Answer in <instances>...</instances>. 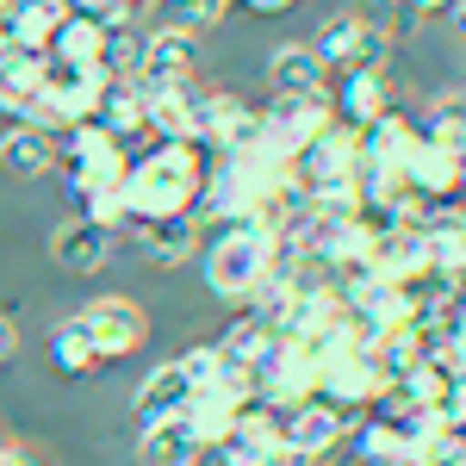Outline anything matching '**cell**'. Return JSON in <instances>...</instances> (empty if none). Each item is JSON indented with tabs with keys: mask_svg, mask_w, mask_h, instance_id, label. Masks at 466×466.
I'll use <instances>...</instances> for the list:
<instances>
[{
	"mask_svg": "<svg viewBox=\"0 0 466 466\" xmlns=\"http://www.w3.org/2000/svg\"><path fill=\"white\" fill-rule=\"evenodd\" d=\"M199 187H206V149L199 144H156V149H144L137 162H125L118 206L131 218V230H144V224L193 218Z\"/></svg>",
	"mask_w": 466,
	"mask_h": 466,
	"instance_id": "cell-1",
	"label": "cell"
},
{
	"mask_svg": "<svg viewBox=\"0 0 466 466\" xmlns=\"http://www.w3.org/2000/svg\"><path fill=\"white\" fill-rule=\"evenodd\" d=\"M274 249H280V237L261 218L212 230V243H206V287L218 299H230V305H249L261 292V280H268V268H274Z\"/></svg>",
	"mask_w": 466,
	"mask_h": 466,
	"instance_id": "cell-2",
	"label": "cell"
},
{
	"mask_svg": "<svg viewBox=\"0 0 466 466\" xmlns=\"http://www.w3.org/2000/svg\"><path fill=\"white\" fill-rule=\"evenodd\" d=\"M311 50H318V63L329 75L342 69H367V75H386V56H392V32H380V25H367L360 13H329L311 37Z\"/></svg>",
	"mask_w": 466,
	"mask_h": 466,
	"instance_id": "cell-3",
	"label": "cell"
},
{
	"mask_svg": "<svg viewBox=\"0 0 466 466\" xmlns=\"http://www.w3.org/2000/svg\"><path fill=\"white\" fill-rule=\"evenodd\" d=\"M386 367L373 349H349V355H336L329 367H318V398L329 410H342V417H355V410H373L380 398H386Z\"/></svg>",
	"mask_w": 466,
	"mask_h": 466,
	"instance_id": "cell-4",
	"label": "cell"
},
{
	"mask_svg": "<svg viewBox=\"0 0 466 466\" xmlns=\"http://www.w3.org/2000/svg\"><path fill=\"white\" fill-rule=\"evenodd\" d=\"M63 175H69L75 199L112 193L125 180V144H112L100 125H75V131H63Z\"/></svg>",
	"mask_w": 466,
	"mask_h": 466,
	"instance_id": "cell-5",
	"label": "cell"
},
{
	"mask_svg": "<svg viewBox=\"0 0 466 466\" xmlns=\"http://www.w3.org/2000/svg\"><path fill=\"white\" fill-rule=\"evenodd\" d=\"M199 75V44L187 32H144V50H137V69L131 81L156 94V87H187Z\"/></svg>",
	"mask_w": 466,
	"mask_h": 466,
	"instance_id": "cell-6",
	"label": "cell"
},
{
	"mask_svg": "<svg viewBox=\"0 0 466 466\" xmlns=\"http://www.w3.org/2000/svg\"><path fill=\"white\" fill-rule=\"evenodd\" d=\"M81 323H87V336H94V355L100 360H125V355H137L144 349V336H149V318L131 305V299H94L87 311H81Z\"/></svg>",
	"mask_w": 466,
	"mask_h": 466,
	"instance_id": "cell-7",
	"label": "cell"
},
{
	"mask_svg": "<svg viewBox=\"0 0 466 466\" xmlns=\"http://www.w3.org/2000/svg\"><path fill=\"white\" fill-rule=\"evenodd\" d=\"M342 435H349V417L329 410L323 398H305V404L280 410V441H287L292 454H305V461H329V448Z\"/></svg>",
	"mask_w": 466,
	"mask_h": 466,
	"instance_id": "cell-8",
	"label": "cell"
},
{
	"mask_svg": "<svg viewBox=\"0 0 466 466\" xmlns=\"http://www.w3.org/2000/svg\"><path fill=\"white\" fill-rule=\"evenodd\" d=\"M360 175V131L355 125H329L323 137L299 149V180L305 187H329V180H355Z\"/></svg>",
	"mask_w": 466,
	"mask_h": 466,
	"instance_id": "cell-9",
	"label": "cell"
},
{
	"mask_svg": "<svg viewBox=\"0 0 466 466\" xmlns=\"http://www.w3.org/2000/svg\"><path fill=\"white\" fill-rule=\"evenodd\" d=\"M404 180H410V193H417L423 206H448V199L461 193V156L430 144V137L417 131V144L404 156Z\"/></svg>",
	"mask_w": 466,
	"mask_h": 466,
	"instance_id": "cell-10",
	"label": "cell"
},
{
	"mask_svg": "<svg viewBox=\"0 0 466 466\" xmlns=\"http://www.w3.org/2000/svg\"><path fill=\"white\" fill-rule=\"evenodd\" d=\"M329 106H336V125L367 131L380 112H392V87H386V75L342 69V75H329Z\"/></svg>",
	"mask_w": 466,
	"mask_h": 466,
	"instance_id": "cell-11",
	"label": "cell"
},
{
	"mask_svg": "<svg viewBox=\"0 0 466 466\" xmlns=\"http://www.w3.org/2000/svg\"><path fill=\"white\" fill-rule=\"evenodd\" d=\"M261 125L292 137V144H311V137H323L336 125V106H329V94H268Z\"/></svg>",
	"mask_w": 466,
	"mask_h": 466,
	"instance_id": "cell-12",
	"label": "cell"
},
{
	"mask_svg": "<svg viewBox=\"0 0 466 466\" xmlns=\"http://www.w3.org/2000/svg\"><path fill=\"white\" fill-rule=\"evenodd\" d=\"M118 249V237L100 230V224H87V218H69V224H56L50 230V261L56 268H69V274H100Z\"/></svg>",
	"mask_w": 466,
	"mask_h": 466,
	"instance_id": "cell-13",
	"label": "cell"
},
{
	"mask_svg": "<svg viewBox=\"0 0 466 466\" xmlns=\"http://www.w3.org/2000/svg\"><path fill=\"white\" fill-rule=\"evenodd\" d=\"M187 404H193V386L180 380L175 360H162V367H149L137 398H131V417H137V430L149 423H168V417H187Z\"/></svg>",
	"mask_w": 466,
	"mask_h": 466,
	"instance_id": "cell-14",
	"label": "cell"
},
{
	"mask_svg": "<svg viewBox=\"0 0 466 466\" xmlns=\"http://www.w3.org/2000/svg\"><path fill=\"white\" fill-rule=\"evenodd\" d=\"M417 230H423V249H430L435 274L466 280V212H461V206H430Z\"/></svg>",
	"mask_w": 466,
	"mask_h": 466,
	"instance_id": "cell-15",
	"label": "cell"
},
{
	"mask_svg": "<svg viewBox=\"0 0 466 466\" xmlns=\"http://www.w3.org/2000/svg\"><path fill=\"white\" fill-rule=\"evenodd\" d=\"M69 13H75L69 0H19L13 13H0L6 19V44L25 50V56H50V37H56V25Z\"/></svg>",
	"mask_w": 466,
	"mask_h": 466,
	"instance_id": "cell-16",
	"label": "cell"
},
{
	"mask_svg": "<svg viewBox=\"0 0 466 466\" xmlns=\"http://www.w3.org/2000/svg\"><path fill=\"white\" fill-rule=\"evenodd\" d=\"M268 94H329V69L311 44H280L268 56Z\"/></svg>",
	"mask_w": 466,
	"mask_h": 466,
	"instance_id": "cell-17",
	"label": "cell"
},
{
	"mask_svg": "<svg viewBox=\"0 0 466 466\" xmlns=\"http://www.w3.org/2000/svg\"><path fill=\"white\" fill-rule=\"evenodd\" d=\"M206 454L199 435L187 430V417H168V423H149L137 430V466H193Z\"/></svg>",
	"mask_w": 466,
	"mask_h": 466,
	"instance_id": "cell-18",
	"label": "cell"
},
{
	"mask_svg": "<svg viewBox=\"0 0 466 466\" xmlns=\"http://www.w3.org/2000/svg\"><path fill=\"white\" fill-rule=\"evenodd\" d=\"M0 168L19 180H37L56 168V137H44V131H32V125H6L0 131Z\"/></svg>",
	"mask_w": 466,
	"mask_h": 466,
	"instance_id": "cell-19",
	"label": "cell"
},
{
	"mask_svg": "<svg viewBox=\"0 0 466 466\" xmlns=\"http://www.w3.org/2000/svg\"><path fill=\"white\" fill-rule=\"evenodd\" d=\"M94 125L106 131L112 144H131V137H144V87H137V81H112Z\"/></svg>",
	"mask_w": 466,
	"mask_h": 466,
	"instance_id": "cell-20",
	"label": "cell"
},
{
	"mask_svg": "<svg viewBox=\"0 0 466 466\" xmlns=\"http://www.w3.org/2000/svg\"><path fill=\"white\" fill-rule=\"evenodd\" d=\"M417 144V125H410V112H380L367 131H360V162H404Z\"/></svg>",
	"mask_w": 466,
	"mask_h": 466,
	"instance_id": "cell-21",
	"label": "cell"
},
{
	"mask_svg": "<svg viewBox=\"0 0 466 466\" xmlns=\"http://www.w3.org/2000/svg\"><path fill=\"white\" fill-rule=\"evenodd\" d=\"M50 360H56L63 373H94V367H100V355H94V336H87L81 311L50 323Z\"/></svg>",
	"mask_w": 466,
	"mask_h": 466,
	"instance_id": "cell-22",
	"label": "cell"
},
{
	"mask_svg": "<svg viewBox=\"0 0 466 466\" xmlns=\"http://www.w3.org/2000/svg\"><path fill=\"white\" fill-rule=\"evenodd\" d=\"M137 249H144V261H156V268H180V261L193 255V218L144 224V230H137Z\"/></svg>",
	"mask_w": 466,
	"mask_h": 466,
	"instance_id": "cell-23",
	"label": "cell"
},
{
	"mask_svg": "<svg viewBox=\"0 0 466 466\" xmlns=\"http://www.w3.org/2000/svg\"><path fill=\"white\" fill-rule=\"evenodd\" d=\"M349 441H355V461L360 466H410V441H404L392 423H380V417H367Z\"/></svg>",
	"mask_w": 466,
	"mask_h": 466,
	"instance_id": "cell-24",
	"label": "cell"
},
{
	"mask_svg": "<svg viewBox=\"0 0 466 466\" xmlns=\"http://www.w3.org/2000/svg\"><path fill=\"white\" fill-rule=\"evenodd\" d=\"M268 342H274V329L255 318V311H243V318L224 329V342H218V360H224V367H237V373H249L255 355H261Z\"/></svg>",
	"mask_w": 466,
	"mask_h": 466,
	"instance_id": "cell-25",
	"label": "cell"
},
{
	"mask_svg": "<svg viewBox=\"0 0 466 466\" xmlns=\"http://www.w3.org/2000/svg\"><path fill=\"white\" fill-rule=\"evenodd\" d=\"M430 144H441V149H454V156H466V106L461 100H435L430 106V118L417 125Z\"/></svg>",
	"mask_w": 466,
	"mask_h": 466,
	"instance_id": "cell-26",
	"label": "cell"
},
{
	"mask_svg": "<svg viewBox=\"0 0 466 466\" xmlns=\"http://www.w3.org/2000/svg\"><path fill=\"white\" fill-rule=\"evenodd\" d=\"M175 367H180V380L193 386V398H199V392H212V386H218V373H224V360H218V342H199V349H187V355H180Z\"/></svg>",
	"mask_w": 466,
	"mask_h": 466,
	"instance_id": "cell-27",
	"label": "cell"
},
{
	"mask_svg": "<svg viewBox=\"0 0 466 466\" xmlns=\"http://www.w3.org/2000/svg\"><path fill=\"white\" fill-rule=\"evenodd\" d=\"M81 218L100 224V230H112V237L131 230V218H125V206H118V187H112V193H81Z\"/></svg>",
	"mask_w": 466,
	"mask_h": 466,
	"instance_id": "cell-28",
	"label": "cell"
},
{
	"mask_svg": "<svg viewBox=\"0 0 466 466\" xmlns=\"http://www.w3.org/2000/svg\"><path fill=\"white\" fill-rule=\"evenodd\" d=\"M243 13H255V19H274V13H292L299 0H237Z\"/></svg>",
	"mask_w": 466,
	"mask_h": 466,
	"instance_id": "cell-29",
	"label": "cell"
},
{
	"mask_svg": "<svg viewBox=\"0 0 466 466\" xmlns=\"http://www.w3.org/2000/svg\"><path fill=\"white\" fill-rule=\"evenodd\" d=\"M13 355H19V323L0 311V360H13Z\"/></svg>",
	"mask_w": 466,
	"mask_h": 466,
	"instance_id": "cell-30",
	"label": "cell"
},
{
	"mask_svg": "<svg viewBox=\"0 0 466 466\" xmlns=\"http://www.w3.org/2000/svg\"><path fill=\"white\" fill-rule=\"evenodd\" d=\"M261 466H305V454H292L287 441H274V448L261 454Z\"/></svg>",
	"mask_w": 466,
	"mask_h": 466,
	"instance_id": "cell-31",
	"label": "cell"
},
{
	"mask_svg": "<svg viewBox=\"0 0 466 466\" xmlns=\"http://www.w3.org/2000/svg\"><path fill=\"white\" fill-rule=\"evenodd\" d=\"M448 32L466 44V0H454V6H448Z\"/></svg>",
	"mask_w": 466,
	"mask_h": 466,
	"instance_id": "cell-32",
	"label": "cell"
},
{
	"mask_svg": "<svg viewBox=\"0 0 466 466\" xmlns=\"http://www.w3.org/2000/svg\"><path fill=\"white\" fill-rule=\"evenodd\" d=\"M218 466H261V454H230V448H218Z\"/></svg>",
	"mask_w": 466,
	"mask_h": 466,
	"instance_id": "cell-33",
	"label": "cell"
},
{
	"mask_svg": "<svg viewBox=\"0 0 466 466\" xmlns=\"http://www.w3.org/2000/svg\"><path fill=\"white\" fill-rule=\"evenodd\" d=\"M404 6H410V13H448L454 0H404Z\"/></svg>",
	"mask_w": 466,
	"mask_h": 466,
	"instance_id": "cell-34",
	"label": "cell"
},
{
	"mask_svg": "<svg viewBox=\"0 0 466 466\" xmlns=\"http://www.w3.org/2000/svg\"><path fill=\"white\" fill-rule=\"evenodd\" d=\"M0 466H37L32 454H19V448H0Z\"/></svg>",
	"mask_w": 466,
	"mask_h": 466,
	"instance_id": "cell-35",
	"label": "cell"
},
{
	"mask_svg": "<svg viewBox=\"0 0 466 466\" xmlns=\"http://www.w3.org/2000/svg\"><path fill=\"white\" fill-rule=\"evenodd\" d=\"M6 50H13V44H6V19H0V56H6Z\"/></svg>",
	"mask_w": 466,
	"mask_h": 466,
	"instance_id": "cell-36",
	"label": "cell"
},
{
	"mask_svg": "<svg viewBox=\"0 0 466 466\" xmlns=\"http://www.w3.org/2000/svg\"><path fill=\"white\" fill-rule=\"evenodd\" d=\"M461 193H466V156H461Z\"/></svg>",
	"mask_w": 466,
	"mask_h": 466,
	"instance_id": "cell-37",
	"label": "cell"
},
{
	"mask_svg": "<svg viewBox=\"0 0 466 466\" xmlns=\"http://www.w3.org/2000/svg\"><path fill=\"white\" fill-rule=\"evenodd\" d=\"M13 6H19V0H0V13H13Z\"/></svg>",
	"mask_w": 466,
	"mask_h": 466,
	"instance_id": "cell-38",
	"label": "cell"
},
{
	"mask_svg": "<svg viewBox=\"0 0 466 466\" xmlns=\"http://www.w3.org/2000/svg\"><path fill=\"white\" fill-rule=\"evenodd\" d=\"M193 466H212V454H199V461H193Z\"/></svg>",
	"mask_w": 466,
	"mask_h": 466,
	"instance_id": "cell-39",
	"label": "cell"
},
{
	"mask_svg": "<svg viewBox=\"0 0 466 466\" xmlns=\"http://www.w3.org/2000/svg\"><path fill=\"white\" fill-rule=\"evenodd\" d=\"M461 454H466V430H461Z\"/></svg>",
	"mask_w": 466,
	"mask_h": 466,
	"instance_id": "cell-40",
	"label": "cell"
},
{
	"mask_svg": "<svg viewBox=\"0 0 466 466\" xmlns=\"http://www.w3.org/2000/svg\"><path fill=\"white\" fill-rule=\"evenodd\" d=\"M305 466H329V461H305Z\"/></svg>",
	"mask_w": 466,
	"mask_h": 466,
	"instance_id": "cell-41",
	"label": "cell"
},
{
	"mask_svg": "<svg viewBox=\"0 0 466 466\" xmlns=\"http://www.w3.org/2000/svg\"><path fill=\"white\" fill-rule=\"evenodd\" d=\"M0 448H6V441H0Z\"/></svg>",
	"mask_w": 466,
	"mask_h": 466,
	"instance_id": "cell-42",
	"label": "cell"
}]
</instances>
